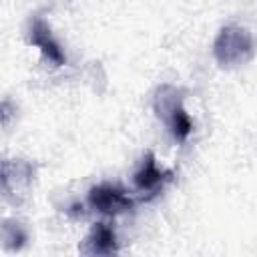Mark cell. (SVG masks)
<instances>
[{"label":"cell","instance_id":"cell-1","mask_svg":"<svg viewBox=\"0 0 257 257\" xmlns=\"http://www.w3.org/2000/svg\"><path fill=\"white\" fill-rule=\"evenodd\" d=\"M253 52H255L253 36L245 26H237V24L223 26L213 42L215 60L223 68H235L247 64L253 58Z\"/></svg>","mask_w":257,"mask_h":257},{"label":"cell","instance_id":"cell-2","mask_svg":"<svg viewBox=\"0 0 257 257\" xmlns=\"http://www.w3.org/2000/svg\"><path fill=\"white\" fill-rule=\"evenodd\" d=\"M157 116L169 126L177 143H185L193 133V120L183 106V92L171 84H163L155 92L153 100Z\"/></svg>","mask_w":257,"mask_h":257},{"label":"cell","instance_id":"cell-3","mask_svg":"<svg viewBox=\"0 0 257 257\" xmlns=\"http://www.w3.org/2000/svg\"><path fill=\"white\" fill-rule=\"evenodd\" d=\"M34 165L26 159L0 161V195L10 205H22L32 189Z\"/></svg>","mask_w":257,"mask_h":257},{"label":"cell","instance_id":"cell-4","mask_svg":"<svg viewBox=\"0 0 257 257\" xmlns=\"http://www.w3.org/2000/svg\"><path fill=\"white\" fill-rule=\"evenodd\" d=\"M88 205L102 213V215H108V217H114V215H120V213H126L133 209L135 201L133 197H128V193L124 189H120L118 185H112V183H100V185H94L90 191H88Z\"/></svg>","mask_w":257,"mask_h":257},{"label":"cell","instance_id":"cell-5","mask_svg":"<svg viewBox=\"0 0 257 257\" xmlns=\"http://www.w3.org/2000/svg\"><path fill=\"white\" fill-rule=\"evenodd\" d=\"M28 42H30L32 46H36V48L42 52V56H44L50 64L62 66V64L66 62V54H64V50H62L60 42L54 38L52 30H50V26L46 24L44 18H34V20L30 22V28H28Z\"/></svg>","mask_w":257,"mask_h":257},{"label":"cell","instance_id":"cell-6","mask_svg":"<svg viewBox=\"0 0 257 257\" xmlns=\"http://www.w3.org/2000/svg\"><path fill=\"white\" fill-rule=\"evenodd\" d=\"M173 171H167L163 167H159L157 159L153 153H147L141 167L137 169V173L133 175V183L141 193L147 195H159V191L171 181Z\"/></svg>","mask_w":257,"mask_h":257},{"label":"cell","instance_id":"cell-7","mask_svg":"<svg viewBox=\"0 0 257 257\" xmlns=\"http://www.w3.org/2000/svg\"><path fill=\"white\" fill-rule=\"evenodd\" d=\"M118 251L116 233L108 223H94L90 233L80 245V253L84 255H112Z\"/></svg>","mask_w":257,"mask_h":257},{"label":"cell","instance_id":"cell-8","mask_svg":"<svg viewBox=\"0 0 257 257\" xmlns=\"http://www.w3.org/2000/svg\"><path fill=\"white\" fill-rule=\"evenodd\" d=\"M0 243L6 251L16 253L24 249L28 243V229L22 221L18 219H4L0 221Z\"/></svg>","mask_w":257,"mask_h":257},{"label":"cell","instance_id":"cell-9","mask_svg":"<svg viewBox=\"0 0 257 257\" xmlns=\"http://www.w3.org/2000/svg\"><path fill=\"white\" fill-rule=\"evenodd\" d=\"M16 104L8 98L0 100V126H8L14 118H16Z\"/></svg>","mask_w":257,"mask_h":257}]
</instances>
